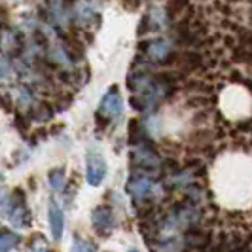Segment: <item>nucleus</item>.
<instances>
[{
  "label": "nucleus",
  "mask_w": 252,
  "mask_h": 252,
  "mask_svg": "<svg viewBox=\"0 0 252 252\" xmlns=\"http://www.w3.org/2000/svg\"><path fill=\"white\" fill-rule=\"evenodd\" d=\"M154 189H156L154 182L148 177H144V175L129 178V182L126 184V191L133 199H144V197L150 195Z\"/></svg>",
  "instance_id": "1a4fd4ad"
},
{
  "label": "nucleus",
  "mask_w": 252,
  "mask_h": 252,
  "mask_svg": "<svg viewBox=\"0 0 252 252\" xmlns=\"http://www.w3.org/2000/svg\"><path fill=\"white\" fill-rule=\"evenodd\" d=\"M48 222H50L51 237L55 241H59L64 229V215L55 199H51L50 205H48Z\"/></svg>",
  "instance_id": "9d476101"
},
{
  "label": "nucleus",
  "mask_w": 252,
  "mask_h": 252,
  "mask_svg": "<svg viewBox=\"0 0 252 252\" xmlns=\"http://www.w3.org/2000/svg\"><path fill=\"white\" fill-rule=\"evenodd\" d=\"M74 17H76V23L80 27H86L89 25L93 19H95V12H93V8L89 6L88 2H84V0H78L74 4Z\"/></svg>",
  "instance_id": "4468645a"
},
{
  "label": "nucleus",
  "mask_w": 252,
  "mask_h": 252,
  "mask_svg": "<svg viewBox=\"0 0 252 252\" xmlns=\"http://www.w3.org/2000/svg\"><path fill=\"white\" fill-rule=\"evenodd\" d=\"M12 76V66L6 59H0V82H8Z\"/></svg>",
  "instance_id": "a211bd4d"
},
{
  "label": "nucleus",
  "mask_w": 252,
  "mask_h": 252,
  "mask_svg": "<svg viewBox=\"0 0 252 252\" xmlns=\"http://www.w3.org/2000/svg\"><path fill=\"white\" fill-rule=\"evenodd\" d=\"M19 245V237L12 231H0V252H12Z\"/></svg>",
  "instance_id": "2eb2a0df"
},
{
  "label": "nucleus",
  "mask_w": 252,
  "mask_h": 252,
  "mask_svg": "<svg viewBox=\"0 0 252 252\" xmlns=\"http://www.w3.org/2000/svg\"><path fill=\"white\" fill-rule=\"evenodd\" d=\"M142 51H144V55L148 57V61H156V63H159V61H165L169 55H171V44L163 40V38H156V40H150V42H144V46H142Z\"/></svg>",
  "instance_id": "6e6552de"
},
{
  "label": "nucleus",
  "mask_w": 252,
  "mask_h": 252,
  "mask_svg": "<svg viewBox=\"0 0 252 252\" xmlns=\"http://www.w3.org/2000/svg\"><path fill=\"white\" fill-rule=\"evenodd\" d=\"M27 252H50V251H48V247H46L44 239L38 235L36 241L32 239V243H31V247H29V251H27Z\"/></svg>",
  "instance_id": "6ab92c4d"
},
{
  "label": "nucleus",
  "mask_w": 252,
  "mask_h": 252,
  "mask_svg": "<svg viewBox=\"0 0 252 252\" xmlns=\"http://www.w3.org/2000/svg\"><path fill=\"white\" fill-rule=\"evenodd\" d=\"M48 184H50L53 189H63L64 188V169L63 167L50 169V173H48Z\"/></svg>",
  "instance_id": "dca6fc26"
},
{
  "label": "nucleus",
  "mask_w": 252,
  "mask_h": 252,
  "mask_svg": "<svg viewBox=\"0 0 252 252\" xmlns=\"http://www.w3.org/2000/svg\"><path fill=\"white\" fill-rule=\"evenodd\" d=\"M17 199H19V189L0 188V216L2 218H10Z\"/></svg>",
  "instance_id": "f8f14e48"
},
{
  "label": "nucleus",
  "mask_w": 252,
  "mask_h": 252,
  "mask_svg": "<svg viewBox=\"0 0 252 252\" xmlns=\"http://www.w3.org/2000/svg\"><path fill=\"white\" fill-rule=\"evenodd\" d=\"M86 177L91 186H101L106 177V161L99 152H88L86 156Z\"/></svg>",
  "instance_id": "39448f33"
},
{
  "label": "nucleus",
  "mask_w": 252,
  "mask_h": 252,
  "mask_svg": "<svg viewBox=\"0 0 252 252\" xmlns=\"http://www.w3.org/2000/svg\"><path fill=\"white\" fill-rule=\"evenodd\" d=\"M10 222H12L13 227H17V229H27V227H31L32 224V215H31V211H29V207H27V199H25V193L19 189V199L15 203V209L12 211V215L8 218Z\"/></svg>",
  "instance_id": "0eeeda50"
},
{
  "label": "nucleus",
  "mask_w": 252,
  "mask_h": 252,
  "mask_svg": "<svg viewBox=\"0 0 252 252\" xmlns=\"http://www.w3.org/2000/svg\"><path fill=\"white\" fill-rule=\"evenodd\" d=\"M129 252H139L137 249H129Z\"/></svg>",
  "instance_id": "aec40b11"
},
{
  "label": "nucleus",
  "mask_w": 252,
  "mask_h": 252,
  "mask_svg": "<svg viewBox=\"0 0 252 252\" xmlns=\"http://www.w3.org/2000/svg\"><path fill=\"white\" fill-rule=\"evenodd\" d=\"M165 21H167L165 13L161 12V10H158V8H152L150 12L146 13L144 21H142L140 32H146V31H159V29L165 27Z\"/></svg>",
  "instance_id": "ddd939ff"
},
{
  "label": "nucleus",
  "mask_w": 252,
  "mask_h": 252,
  "mask_svg": "<svg viewBox=\"0 0 252 252\" xmlns=\"http://www.w3.org/2000/svg\"><path fill=\"white\" fill-rule=\"evenodd\" d=\"M122 110H124L122 95H120L118 88L112 86V88L104 93V97L101 99L99 110H97V118H99V120L104 118L106 122H112V120H116V118L122 114Z\"/></svg>",
  "instance_id": "f03ea898"
},
{
  "label": "nucleus",
  "mask_w": 252,
  "mask_h": 252,
  "mask_svg": "<svg viewBox=\"0 0 252 252\" xmlns=\"http://www.w3.org/2000/svg\"><path fill=\"white\" fill-rule=\"evenodd\" d=\"M23 48H25L23 38L15 29L8 25H0V53L13 57V55H19Z\"/></svg>",
  "instance_id": "20e7f679"
},
{
  "label": "nucleus",
  "mask_w": 252,
  "mask_h": 252,
  "mask_svg": "<svg viewBox=\"0 0 252 252\" xmlns=\"http://www.w3.org/2000/svg\"><path fill=\"white\" fill-rule=\"evenodd\" d=\"M70 252H97V245L88 239H84V237H74Z\"/></svg>",
  "instance_id": "f3484780"
},
{
  "label": "nucleus",
  "mask_w": 252,
  "mask_h": 252,
  "mask_svg": "<svg viewBox=\"0 0 252 252\" xmlns=\"http://www.w3.org/2000/svg\"><path fill=\"white\" fill-rule=\"evenodd\" d=\"M131 161H133L135 167H139V169L146 171V173H156V171L161 167L159 156L152 150L150 146H146V144H140V146H137V148L133 150Z\"/></svg>",
  "instance_id": "7ed1b4c3"
},
{
  "label": "nucleus",
  "mask_w": 252,
  "mask_h": 252,
  "mask_svg": "<svg viewBox=\"0 0 252 252\" xmlns=\"http://www.w3.org/2000/svg\"><path fill=\"white\" fill-rule=\"evenodd\" d=\"M91 224H93V229L99 233V235H108L112 233L114 229V213L110 207L106 205H99L93 209L91 213Z\"/></svg>",
  "instance_id": "423d86ee"
},
{
  "label": "nucleus",
  "mask_w": 252,
  "mask_h": 252,
  "mask_svg": "<svg viewBox=\"0 0 252 252\" xmlns=\"http://www.w3.org/2000/svg\"><path fill=\"white\" fill-rule=\"evenodd\" d=\"M169 89H171V84L167 78H152V82L146 88L133 95V106L137 110L148 112L169 95Z\"/></svg>",
  "instance_id": "f257e3e1"
},
{
  "label": "nucleus",
  "mask_w": 252,
  "mask_h": 252,
  "mask_svg": "<svg viewBox=\"0 0 252 252\" xmlns=\"http://www.w3.org/2000/svg\"><path fill=\"white\" fill-rule=\"evenodd\" d=\"M48 2V12L51 15V21L59 27H66L68 25V17H70V12L66 8V2L64 0H46Z\"/></svg>",
  "instance_id": "9b49d317"
}]
</instances>
